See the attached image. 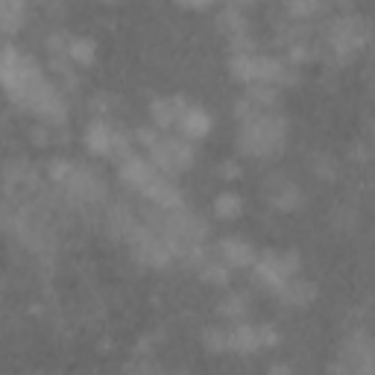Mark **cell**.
<instances>
[{"mask_svg":"<svg viewBox=\"0 0 375 375\" xmlns=\"http://www.w3.org/2000/svg\"><path fill=\"white\" fill-rule=\"evenodd\" d=\"M364 35H367V30H364V21H358V18H343V21H338L334 24V30H331V42H334V47L338 50H355L361 42H364Z\"/></svg>","mask_w":375,"mask_h":375,"instance_id":"cell-3","label":"cell"},{"mask_svg":"<svg viewBox=\"0 0 375 375\" xmlns=\"http://www.w3.org/2000/svg\"><path fill=\"white\" fill-rule=\"evenodd\" d=\"M223 255H226L232 264H249V261L255 258L252 246L244 244V241H226V244H223Z\"/></svg>","mask_w":375,"mask_h":375,"instance_id":"cell-5","label":"cell"},{"mask_svg":"<svg viewBox=\"0 0 375 375\" xmlns=\"http://www.w3.org/2000/svg\"><path fill=\"white\" fill-rule=\"evenodd\" d=\"M238 196H234V194H223L220 196V200H217V211H220L223 217H232V214H238Z\"/></svg>","mask_w":375,"mask_h":375,"instance_id":"cell-7","label":"cell"},{"mask_svg":"<svg viewBox=\"0 0 375 375\" xmlns=\"http://www.w3.org/2000/svg\"><path fill=\"white\" fill-rule=\"evenodd\" d=\"M285 144V124L275 117H252L244 129V147L255 155H270Z\"/></svg>","mask_w":375,"mask_h":375,"instance_id":"cell-1","label":"cell"},{"mask_svg":"<svg viewBox=\"0 0 375 375\" xmlns=\"http://www.w3.org/2000/svg\"><path fill=\"white\" fill-rule=\"evenodd\" d=\"M153 155H155V162H159L162 167H167V170H179V167H185L191 162L188 144L176 141V138H162V141H153Z\"/></svg>","mask_w":375,"mask_h":375,"instance_id":"cell-2","label":"cell"},{"mask_svg":"<svg viewBox=\"0 0 375 375\" xmlns=\"http://www.w3.org/2000/svg\"><path fill=\"white\" fill-rule=\"evenodd\" d=\"M71 53H73L76 59H83V62H88V59H91V50H88V42H76V44L71 47Z\"/></svg>","mask_w":375,"mask_h":375,"instance_id":"cell-8","label":"cell"},{"mask_svg":"<svg viewBox=\"0 0 375 375\" xmlns=\"http://www.w3.org/2000/svg\"><path fill=\"white\" fill-rule=\"evenodd\" d=\"M208 126H211V121H208V117H206L203 112L188 109V112L182 114V129H185V135H191V138L206 135V132H208Z\"/></svg>","mask_w":375,"mask_h":375,"instance_id":"cell-4","label":"cell"},{"mask_svg":"<svg viewBox=\"0 0 375 375\" xmlns=\"http://www.w3.org/2000/svg\"><path fill=\"white\" fill-rule=\"evenodd\" d=\"M153 114H155V121H159V124H173L176 117L185 114V109H182L179 100H159L153 106Z\"/></svg>","mask_w":375,"mask_h":375,"instance_id":"cell-6","label":"cell"}]
</instances>
